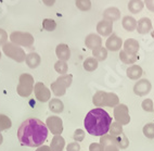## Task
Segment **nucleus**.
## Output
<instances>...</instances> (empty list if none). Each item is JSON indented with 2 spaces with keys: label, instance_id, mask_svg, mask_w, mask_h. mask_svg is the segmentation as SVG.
Masks as SVG:
<instances>
[{
  "label": "nucleus",
  "instance_id": "nucleus-1",
  "mask_svg": "<svg viewBox=\"0 0 154 151\" xmlns=\"http://www.w3.org/2000/svg\"><path fill=\"white\" fill-rule=\"evenodd\" d=\"M48 127L39 118H30L25 120L17 129V138L23 146L40 147L48 138Z\"/></svg>",
  "mask_w": 154,
  "mask_h": 151
},
{
  "label": "nucleus",
  "instance_id": "nucleus-2",
  "mask_svg": "<svg viewBox=\"0 0 154 151\" xmlns=\"http://www.w3.org/2000/svg\"><path fill=\"white\" fill-rule=\"evenodd\" d=\"M111 124L112 116L102 108H96L90 110L84 120V126L87 133L91 136L102 137L106 135L110 131Z\"/></svg>",
  "mask_w": 154,
  "mask_h": 151
},
{
  "label": "nucleus",
  "instance_id": "nucleus-3",
  "mask_svg": "<svg viewBox=\"0 0 154 151\" xmlns=\"http://www.w3.org/2000/svg\"><path fill=\"white\" fill-rule=\"evenodd\" d=\"M92 103L94 105V107L98 108H115L116 105H119V98L114 93H106V91L99 90L97 91L92 97Z\"/></svg>",
  "mask_w": 154,
  "mask_h": 151
},
{
  "label": "nucleus",
  "instance_id": "nucleus-4",
  "mask_svg": "<svg viewBox=\"0 0 154 151\" xmlns=\"http://www.w3.org/2000/svg\"><path fill=\"white\" fill-rule=\"evenodd\" d=\"M72 82H73V75L72 74L60 75L55 80V82L51 84V91L57 97L64 96L66 93V89L72 85Z\"/></svg>",
  "mask_w": 154,
  "mask_h": 151
},
{
  "label": "nucleus",
  "instance_id": "nucleus-5",
  "mask_svg": "<svg viewBox=\"0 0 154 151\" xmlns=\"http://www.w3.org/2000/svg\"><path fill=\"white\" fill-rule=\"evenodd\" d=\"M34 90V77L28 73H23L19 78V85L17 91L19 96L27 98L32 95Z\"/></svg>",
  "mask_w": 154,
  "mask_h": 151
},
{
  "label": "nucleus",
  "instance_id": "nucleus-6",
  "mask_svg": "<svg viewBox=\"0 0 154 151\" xmlns=\"http://www.w3.org/2000/svg\"><path fill=\"white\" fill-rule=\"evenodd\" d=\"M2 52L8 57V58L12 59V60L17 61L19 63H22L25 61L26 58V53L23 50L22 47L17 46V45L10 42H6L2 46Z\"/></svg>",
  "mask_w": 154,
  "mask_h": 151
},
{
  "label": "nucleus",
  "instance_id": "nucleus-7",
  "mask_svg": "<svg viewBox=\"0 0 154 151\" xmlns=\"http://www.w3.org/2000/svg\"><path fill=\"white\" fill-rule=\"evenodd\" d=\"M10 41L12 44L17 45L20 47H25V48H29L34 45V36L27 32H12L9 36Z\"/></svg>",
  "mask_w": 154,
  "mask_h": 151
},
{
  "label": "nucleus",
  "instance_id": "nucleus-8",
  "mask_svg": "<svg viewBox=\"0 0 154 151\" xmlns=\"http://www.w3.org/2000/svg\"><path fill=\"white\" fill-rule=\"evenodd\" d=\"M114 118L121 125H127L130 122V115L128 107L124 103H119L114 108Z\"/></svg>",
  "mask_w": 154,
  "mask_h": 151
},
{
  "label": "nucleus",
  "instance_id": "nucleus-9",
  "mask_svg": "<svg viewBox=\"0 0 154 151\" xmlns=\"http://www.w3.org/2000/svg\"><path fill=\"white\" fill-rule=\"evenodd\" d=\"M34 93L37 100L40 102H48L51 98V91L47 86L42 84V82L36 83L34 86Z\"/></svg>",
  "mask_w": 154,
  "mask_h": 151
},
{
  "label": "nucleus",
  "instance_id": "nucleus-10",
  "mask_svg": "<svg viewBox=\"0 0 154 151\" xmlns=\"http://www.w3.org/2000/svg\"><path fill=\"white\" fill-rule=\"evenodd\" d=\"M46 125L51 132V134H53L54 136L61 135L63 132V121H62V118L57 115L49 116L46 121Z\"/></svg>",
  "mask_w": 154,
  "mask_h": 151
},
{
  "label": "nucleus",
  "instance_id": "nucleus-11",
  "mask_svg": "<svg viewBox=\"0 0 154 151\" xmlns=\"http://www.w3.org/2000/svg\"><path fill=\"white\" fill-rule=\"evenodd\" d=\"M152 89V85L150 80H148L146 78H142L139 80L134 86V93L135 95H137L138 97H144L146 96Z\"/></svg>",
  "mask_w": 154,
  "mask_h": 151
},
{
  "label": "nucleus",
  "instance_id": "nucleus-12",
  "mask_svg": "<svg viewBox=\"0 0 154 151\" xmlns=\"http://www.w3.org/2000/svg\"><path fill=\"white\" fill-rule=\"evenodd\" d=\"M100 143L103 146V151H119L116 138L111 135H104L100 137Z\"/></svg>",
  "mask_w": 154,
  "mask_h": 151
},
{
  "label": "nucleus",
  "instance_id": "nucleus-13",
  "mask_svg": "<svg viewBox=\"0 0 154 151\" xmlns=\"http://www.w3.org/2000/svg\"><path fill=\"white\" fill-rule=\"evenodd\" d=\"M123 40H122L121 37L116 35V34H112L110 35V37L106 39L105 41V48L107 49V51L110 50V51H119L121 48L123 47Z\"/></svg>",
  "mask_w": 154,
  "mask_h": 151
},
{
  "label": "nucleus",
  "instance_id": "nucleus-14",
  "mask_svg": "<svg viewBox=\"0 0 154 151\" xmlns=\"http://www.w3.org/2000/svg\"><path fill=\"white\" fill-rule=\"evenodd\" d=\"M97 33L100 36H110L113 34V22L107 21V20H101L97 24Z\"/></svg>",
  "mask_w": 154,
  "mask_h": 151
},
{
  "label": "nucleus",
  "instance_id": "nucleus-15",
  "mask_svg": "<svg viewBox=\"0 0 154 151\" xmlns=\"http://www.w3.org/2000/svg\"><path fill=\"white\" fill-rule=\"evenodd\" d=\"M85 45L88 49L94 50L99 47H102V38L101 36L98 34L91 33L89 35H87L85 39Z\"/></svg>",
  "mask_w": 154,
  "mask_h": 151
},
{
  "label": "nucleus",
  "instance_id": "nucleus-16",
  "mask_svg": "<svg viewBox=\"0 0 154 151\" xmlns=\"http://www.w3.org/2000/svg\"><path fill=\"white\" fill-rule=\"evenodd\" d=\"M123 47H124V51L126 53H129V55H137L139 49H140V45L138 42V40L134 38H128L124 41L123 44Z\"/></svg>",
  "mask_w": 154,
  "mask_h": 151
},
{
  "label": "nucleus",
  "instance_id": "nucleus-17",
  "mask_svg": "<svg viewBox=\"0 0 154 151\" xmlns=\"http://www.w3.org/2000/svg\"><path fill=\"white\" fill-rule=\"evenodd\" d=\"M152 30V22L149 17H141L137 23V32L141 35H146Z\"/></svg>",
  "mask_w": 154,
  "mask_h": 151
},
{
  "label": "nucleus",
  "instance_id": "nucleus-18",
  "mask_svg": "<svg viewBox=\"0 0 154 151\" xmlns=\"http://www.w3.org/2000/svg\"><path fill=\"white\" fill-rule=\"evenodd\" d=\"M55 55L59 60L66 62L71 58V49L66 44H59L55 48Z\"/></svg>",
  "mask_w": 154,
  "mask_h": 151
},
{
  "label": "nucleus",
  "instance_id": "nucleus-19",
  "mask_svg": "<svg viewBox=\"0 0 154 151\" xmlns=\"http://www.w3.org/2000/svg\"><path fill=\"white\" fill-rule=\"evenodd\" d=\"M103 19L111 21V22H116L121 20V11L119 8L116 7H110V8L105 9L103 11Z\"/></svg>",
  "mask_w": 154,
  "mask_h": 151
},
{
  "label": "nucleus",
  "instance_id": "nucleus-20",
  "mask_svg": "<svg viewBox=\"0 0 154 151\" xmlns=\"http://www.w3.org/2000/svg\"><path fill=\"white\" fill-rule=\"evenodd\" d=\"M143 71L141 69V66L137 65V64H132L128 69L126 70V75L129 80H139L140 77L142 76Z\"/></svg>",
  "mask_w": 154,
  "mask_h": 151
},
{
  "label": "nucleus",
  "instance_id": "nucleus-21",
  "mask_svg": "<svg viewBox=\"0 0 154 151\" xmlns=\"http://www.w3.org/2000/svg\"><path fill=\"white\" fill-rule=\"evenodd\" d=\"M25 62H26V64H27L29 69H36V68H38L40 65L42 58L37 52H29L26 55Z\"/></svg>",
  "mask_w": 154,
  "mask_h": 151
},
{
  "label": "nucleus",
  "instance_id": "nucleus-22",
  "mask_svg": "<svg viewBox=\"0 0 154 151\" xmlns=\"http://www.w3.org/2000/svg\"><path fill=\"white\" fill-rule=\"evenodd\" d=\"M137 20L134 17H129V15H126L122 20V25L127 32H134L137 30Z\"/></svg>",
  "mask_w": 154,
  "mask_h": 151
},
{
  "label": "nucleus",
  "instance_id": "nucleus-23",
  "mask_svg": "<svg viewBox=\"0 0 154 151\" xmlns=\"http://www.w3.org/2000/svg\"><path fill=\"white\" fill-rule=\"evenodd\" d=\"M64 147H65V140L61 135H57L52 138L50 145L51 151H63Z\"/></svg>",
  "mask_w": 154,
  "mask_h": 151
},
{
  "label": "nucleus",
  "instance_id": "nucleus-24",
  "mask_svg": "<svg viewBox=\"0 0 154 151\" xmlns=\"http://www.w3.org/2000/svg\"><path fill=\"white\" fill-rule=\"evenodd\" d=\"M144 8V2L143 0H129L128 2V10L132 14L140 13Z\"/></svg>",
  "mask_w": 154,
  "mask_h": 151
},
{
  "label": "nucleus",
  "instance_id": "nucleus-25",
  "mask_svg": "<svg viewBox=\"0 0 154 151\" xmlns=\"http://www.w3.org/2000/svg\"><path fill=\"white\" fill-rule=\"evenodd\" d=\"M48 107H49V110L53 113H62L64 110L63 102L58 98L51 99L49 101V105Z\"/></svg>",
  "mask_w": 154,
  "mask_h": 151
},
{
  "label": "nucleus",
  "instance_id": "nucleus-26",
  "mask_svg": "<svg viewBox=\"0 0 154 151\" xmlns=\"http://www.w3.org/2000/svg\"><path fill=\"white\" fill-rule=\"evenodd\" d=\"M119 60L124 64L132 65L138 60V55H129V53L125 52L124 50H121V52H119Z\"/></svg>",
  "mask_w": 154,
  "mask_h": 151
},
{
  "label": "nucleus",
  "instance_id": "nucleus-27",
  "mask_svg": "<svg viewBox=\"0 0 154 151\" xmlns=\"http://www.w3.org/2000/svg\"><path fill=\"white\" fill-rule=\"evenodd\" d=\"M98 65H99V62L94 58V57H89L84 61L83 66L84 69L87 72H94V70L98 69Z\"/></svg>",
  "mask_w": 154,
  "mask_h": 151
},
{
  "label": "nucleus",
  "instance_id": "nucleus-28",
  "mask_svg": "<svg viewBox=\"0 0 154 151\" xmlns=\"http://www.w3.org/2000/svg\"><path fill=\"white\" fill-rule=\"evenodd\" d=\"M92 55L98 62L104 61L107 58V49L105 47H99V48L92 50Z\"/></svg>",
  "mask_w": 154,
  "mask_h": 151
},
{
  "label": "nucleus",
  "instance_id": "nucleus-29",
  "mask_svg": "<svg viewBox=\"0 0 154 151\" xmlns=\"http://www.w3.org/2000/svg\"><path fill=\"white\" fill-rule=\"evenodd\" d=\"M54 70L60 75H65L67 74V71H69V65H67V63H66L65 61L58 60L54 64Z\"/></svg>",
  "mask_w": 154,
  "mask_h": 151
},
{
  "label": "nucleus",
  "instance_id": "nucleus-30",
  "mask_svg": "<svg viewBox=\"0 0 154 151\" xmlns=\"http://www.w3.org/2000/svg\"><path fill=\"white\" fill-rule=\"evenodd\" d=\"M109 133H110V135L113 136V137H119V135L123 134V125L119 124L117 122H114V123L111 124Z\"/></svg>",
  "mask_w": 154,
  "mask_h": 151
},
{
  "label": "nucleus",
  "instance_id": "nucleus-31",
  "mask_svg": "<svg viewBox=\"0 0 154 151\" xmlns=\"http://www.w3.org/2000/svg\"><path fill=\"white\" fill-rule=\"evenodd\" d=\"M12 122L10 120V118H8L5 114H0V133L6 131V129L11 128Z\"/></svg>",
  "mask_w": 154,
  "mask_h": 151
},
{
  "label": "nucleus",
  "instance_id": "nucleus-32",
  "mask_svg": "<svg viewBox=\"0 0 154 151\" xmlns=\"http://www.w3.org/2000/svg\"><path fill=\"white\" fill-rule=\"evenodd\" d=\"M75 5L77 9H79L80 11L87 12L91 9V1L90 0H75Z\"/></svg>",
  "mask_w": 154,
  "mask_h": 151
},
{
  "label": "nucleus",
  "instance_id": "nucleus-33",
  "mask_svg": "<svg viewBox=\"0 0 154 151\" xmlns=\"http://www.w3.org/2000/svg\"><path fill=\"white\" fill-rule=\"evenodd\" d=\"M143 135L149 139L154 138V123H148L143 126Z\"/></svg>",
  "mask_w": 154,
  "mask_h": 151
},
{
  "label": "nucleus",
  "instance_id": "nucleus-34",
  "mask_svg": "<svg viewBox=\"0 0 154 151\" xmlns=\"http://www.w3.org/2000/svg\"><path fill=\"white\" fill-rule=\"evenodd\" d=\"M42 27L47 32H53L57 28V23L52 19H45L42 21Z\"/></svg>",
  "mask_w": 154,
  "mask_h": 151
},
{
  "label": "nucleus",
  "instance_id": "nucleus-35",
  "mask_svg": "<svg viewBox=\"0 0 154 151\" xmlns=\"http://www.w3.org/2000/svg\"><path fill=\"white\" fill-rule=\"evenodd\" d=\"M116 141H117V146H119V149H126L128 146H129V140L128 138L124 135V133L122 135H119V137H115Z\"/></svg>",
  "mask_w": 154,
  "mask_h": 151
},
{
  "label": "nucleus",
  "instance_id": "nucleus-36",
  "mask_svg": "<svg viewBox=\"0 0 154 151\" xmlns=\"http://www.w3.org/2000/svg\"><path fill=\"white\" fill-rule=\"evenodd\" d=\"M141 107L146 112H153L154 111V105H153V101L151 99H144L141 103Z\"/></svg>",
  "mask_w": 154,
  "mask_h": 151
},
{
  "label": "nucleus",
  "instance_id": "nucleus-37",
  "mask_svg": "<svg viewBox=\"0 0 154 151\" xmlns=\"http://www.w3.org/2000/svg\"><path fill=\"white\" fill-rule=\"evenodd\" d=\"M73 138L76 143H79V141H83L85 139V132H84L83 129H76L73 135Z\"/></svg>",
  "mask_w": 154,
  "mask_h": 151
},
{
  "label": "nucleus",
  "instance_id": "nucleus-38",
  "mask_svg": "<svg viewBox=\"0 0 154 151\" xmlns=\"http://www.w3.org/2000/svg\"><path fill=\"white\" fill-rule=\"evenodd\" d=\"M8 33L3 28H0V46H3V45L8 42Z\"/></svg>",
  "mask_w": 154,
  "mask_h": 151
},
{
  "label": "nucleus",
  "instance_id": "nucleus-39",
  "mask_svg": "<svg viewBox=\"0 0 154 151\" xmlns=\"http://www.w3.org/2000/svg\"><path fill=\"white\" fill-rule=\"evenodd\" d=\"M79 150H80V145L79 143H76V141L69 143L67 147H66V151H79Z\"/></svg>",
  "mask_w": 154,
  "mask_h": 151
},
{
  "label": "nucleus",
  "instance_id": "nucleus-40",
  "mask_svg": "<svg viewBox=\"0 0 154 151\" xmlns=\"http://www.w3.org/2000/svg\"><path fill=\"white\" fill-rule=\"evenodd\" d=\"M89 151H103V146L100 143H90V146H89Z\"/></svg>",
  "mask_w": 154,
  "mask_h": 151
},
{
  "label": "nucleus",
  "instance_id": "nucleus-41",
  "mask_svg": "<svg viewBox=\"0 0 154 151\" xmlns=\"http://www.w3.org/2000/svg\"><path fill=\"white\" fill-rule=\"evenodd\" d=\"M143 2L149 11L154 12V0H143Z\"/></svg>",
  "mask_w": 154,
  "mask_h": 151
},
{
  "label": "nucleus",
  "instance_id": "nucleus-42",
  "mask_svg": "<svg viewBox=\"0 0 154 151\" xmlns=\"http://www.w3.org/2000/svg\"><path fill=\"white\" fill-rule=\"evenodd\" d=\"M35 151H51V149H50L49 146H40V147H38L37 150H35Z\"/></svg>",
  "mask_w": 154,
  "mask_h": 151
},
{
  "label": "nucleus",
  "instance_id": "nucleus-43",
  "mask_svg": "<svg viewBox=\"0 0 154 151\" xmlns=\"http://www.w3.org/2000/svg\"><path fill=\"white\" fill-rule=\"evenodd\" d=\"M42 2L47 7H52L55 3V0H42Z\"/></svg>",
  "mask_w": 154,
  "mask_h": 151
},
{
  "label": "nucleus",
  "instance_id": "nucleus-44",
  "mask_svg": "<svg viewBox=\"0 0 154 151\" xmlns=\"http://www.w3.org/2000/svg\"><path fill=\"white\" fill-rule=\"evenodd\" d=\"M3 143V137H2V135H1V133H0V146L2 145Z\"/></svg>",
  "mask_w": 154,
  "mask_h": 151
},
{
  "label": "nucleus",
  "instance_id": "nucleus-45",
  "mask_svg": "<svg viewBox=\"0 0 154 151\" xmlns=\"http://www.w3.org/2000/svg\"><path fill=\"white\" fill-rule=\"evenodd\" d=\"M151 35H152V37H153V39H154V28L152 30V33H151Z\"/></svg>",
  "mask_w": 154,
  "mask_h": 151
},
{
  "label": "nucleus",
  "instance_id": "nucleus-46",
  "mask_svg": "<svg viewBox=\"0 0 154 151\" xmlns=\"http://www.w3.org/2000/svg\"><path fill=\"white\" fill-rule=\"evenodd\" d=\"M1 55H1V51H0V60H1Z\"/></svg>",
  "mask_w": 154,
  "mask_h": 151
}]
</instances>
